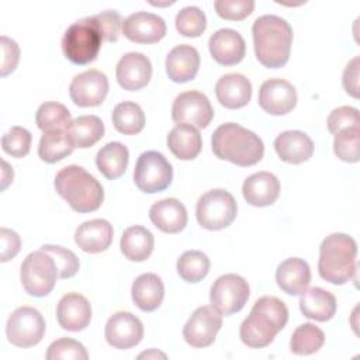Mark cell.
Listing matches in <instances>:
<instances>
[{
	"instance_id": "cell-7",
	"label": "cell",
	"mask_w": 360,
	"mask_h": 360,
	"mask_svg": "<svg viewBox=\"0 0 360 360\" xmlns=\"http://www.w3.org/2000/svg\"><path fill=\"white\" fill-rule=\"evenodd\" d=\"M20 278L27 294L38 298L48 295L59 278L55 259L42 249L31 252L21 264Z\"/></svg>"
},
{
	"instance_id": "cell-12",
	"label": "cell",
	"mask_w": 360,
	"mask_h": 360,
	"mask_svg": "<svg viewBox=\"0 0 360 360\" xmlns=\"http://www.w3.org/2000/svg\"><path fill=\"white\" fill-rule=\"evenodd\" d=\"M172 118L176 124H188L197 129L207 128L214 118L212 105L205 94L197 90L180 93L172 105Z\"/></svg>"
},
{
	"instance_id": "cell-32",
	"label": "cell",
	"mask_w": 360,
	"mask_h": 360,
	"mask_svg": "<svg viewBox=\"0 0 360 360\" xmlns=\"http://www.w3.org/2000/svg\"><path fill=\"white\" fill-rule=\"evenodd\" d=\"M128 160V148L121 142H108L96 155L97 169L108 180L121 177L127 170Z\"/></svg>"
},
{
	"instance_id": "cell-43",
	"label": "cell",
	"mask_w": 360,
	"mask_h": 360,
	"mask_svg": "<svg viewBox=\"0 0 360 360\" xmlns=\"http://www.w3.org/2000/svg\"><path fill=\"white\" fill-rule=\"evenodd\" d=\"M41 249L48 252L55 259L59 271V278H70L79 271L80 263L77 256L72 250L56 245H42Z\"/></svg>"
},
{
	"instance_id": "cell-1",
	"label": "cell",
	"mask_w": 360,
	"mask_h": 360,
	"mask_svg": "<svg viewBox=\"0 0 360 360\" xmlns=\"http://www.w3.org/2000/svg\"><path fill=\"white\" fill-rule=\"evenodd\" d=\"M253 48L257 60L269 69H278L290 59L292 28L281 17L264 14L252 27Z\"/></svg>"
},
{
	"instance_id": "cell-11",
	"label": "cell",
	"mask_w": 360,
	"mask_h": 360,
	"mask_svg": "<svg viewBox=\"0 0 360 360\" xmlns=\"http://www.w3.org/2000/svg\"><path fill=\"white\" fill-rule=\"evenodd\" d=\"M250 288L239 274H224L218 277L210 290V302L221 315L239 312L248 302Z\"/></svg>"
},
{
	"instance_id": "cell-48",
	"label": "cell",
	"mask_w": 360,
	"mask_h": 360,
	"mask_svg": "<svg viewBox=\"0 0 360 360\" xmlns=\"http://www.w3.org/2000/svg\"><path fill=\"white\" fill-rule=\"evenodd\" d=\"M0 240H1L0 262L6 263V262L11 260L13 257H15V255L20 252L21 239L15 231L3 226L0 229Z\"/></svg>"
},
{
	"instance_id": "cell-10",
	"label": "cell",
	"mask_w": 360,
	"mask_h": 360,
	"mask_svg": "<svg viewBox=\"0 0 360 360\" xmlns=\"http://www.w3.org/2000/svg\"><path fill=\"white\" fill-rule=\"evenodd\" d=\"M46 323L41 312L32 307H20L11 312L6 323L7 340L17 347H32L45 335Z\"/></svg>"
},
{
	"instance_id": "cell-5",
	"label": "cell",
	"mask_w": 360,
	"mask_h": 360,
	"mask_svg": "<svg viewBox=\"0 0 360 360\" xmlns=\"http://www.w3.org/2000/svg\"><path fill=\"white\" fill-rule=\"evenodd\" d=\"M357 243L346 233H330L319 246L318 273L325 281L342 285L357 271Z\"/></svg>"
},
{
	"instance_id": "cell-45",
	"label": "cell",
	"mask_w": 360,
	"mask_h": 360,
	"mask_svg": "<svg viewBox=\"0 0 360 360\" xmlns=\"http://www.w3.org/2000/svg\"><path fill=\"white\" fill-rule=\"evenodd\" d=\"M328 129L330 134H336L340 129L350 128V127H357L360 125V117H359V110L350 105H342L330 111L328 117Z\"/></svg>"
},
{
	"instance_id": "cell-47",
	"label": "cell",
	"mask_w": 360,
	"mask_h": 360,
	"mask_svg": "<svg viewBox=\"0 0 360 360\" xmlns=\"http://www.w3.org/2000/svg\"><path fill=\"white\" fill-rule=\"evenodd\" d=\"M0 45H1V77H6L11 72L15 70L18 60H20V48L17 42L6 35L0 38Z\"/></svg>"
},
{
	"instance_id": "cell-30",
	"label": "cell",
	"mask_w": 360,
	"mask_h": 360,
	"mask_svg": "<svg viewBox=\"0 0 360 360\" xmlns=\"http://www.w3.org/2000/svg\"><path fill=\"white\" fill-rule=\"evenodd\" d=\"M167 148L180 160L195 159L202 148V139L197 128L188 124H177L167 134Z\"/></svg>"
},
{
	"instance_id": "cell-26",
	"label": "cell",
	"mask_w": 360,
	"mask_h": 360,
	"mask_svg": "<svg viewBox=\"0 0 360 360\" xmlns=\"http://www.w3.org/2000/svg\"><path fill=\"white\" fill-rule=\"evenodd\" d=\"M276 281L280 290L288 295L302 294L311 283V269L304 259L288 257L276 270Z\"/></svg>"
},
{
	"instance_id": "cell-42",
	"label": "cell",
	"mask_w": 360,
	"mask_h": 360,
	"mask_svg": "<svg viewBox=\"0 0 360 360\" xmlns=\"http://www.w3.org/2000/svg\"><path fill=\"white\" fill-rule=\"evenodd\" d=\"M45 357L48 360H87L89 354L80 342L60 338L49 345Z\"/></svg>"
},
{
	"instance_id": "cell-18",
	"label": "cell",
	"mask_w": 360,
	"mask_h": 360,
	"mask_svg": "<svg viewBox=\"0 0 360 360\" xmlns=\"http://www.w3.org/2000/svg\"><path fill=\"white\" fill-rule=\"evenodd\" d=\"M115 76L124 90H141L150 82L152 63L149 58L141 52H128L118 60Z\"/></svg>"
},
{
	"instance_id": "cell-39",
	"label": "cell",
	"mask_w": 360,
	"mask_h": 360,
	"mask_svg": "<svg viewBox=\"0 0 360 360\" xmlns=\"http://www.w3.org/2000/svg\"><path fill=\"white\" fill-rule=\"evenodd\" d=\"M333 152L346 163H357L360 159V125L336 132L333 139Z\"/></svg>"
},
{
	"instance_id": "cell-13",
	"label": "cell",
	"mask_w": 360,
	"mask_h": 360,
	"mask_svg": "<svg viewBox=\"0 0 360 360\" xmlns=\"http://www.w3.org/2000/svg\"><path fill=\"white\" fill-rule=\"evenodd\" d=\"M222 326V315L211 305L198 307L183 328L184 340L195 349L208 347L214 343Z\"/></svg>"
},
{
	"instance_id": "cell-31",
	"label": "cell",
	"mask_w": 360,
	"mask_h": 360,
	"mask_svg": "<svg viewBox=\"0 0 360 360\" xmlns=\"http://www.w3.org/2000/svg\"><path fill=\"white\" fill-rule=\"evenodd\" d=\"M120 248L122 255L131 262L146 260L155 248V238L149 229L141 225H134L122 232Z\"/></svg>"
},
{
	"instance_id": "cell-16",
	"label": "cell",
	"mask_w": 360,
	"mask_h": 360,
	"mask_svg": "<svg viewBox=\"0 0 360 360\" xmlns=\"http://www.w3.org/2000/svg\"><path fill=\"white\" fill-rule=\"evenodd\" d=\"M259 105L270 115H284L297 105V90L284 79H269L259 89Z\"/></svg>"
},
{
	"instance_id": "cell-40",
	"label": "cell",
	"mask_w": 360,
	"mask_h": 360,
	"mask_svg": "<svg viewBox=\"0 0 360 360\" xmlns=\"http://www.w3.org/2000/svg\"><path fill=\"white\" fill-rule=\"evenodd\" d=\"M176 30L188 38L200 37L207 28V17L204 11L195 6L181 8L174 20Z\"/></svg>"
},
{
	"instance_id": "cell-4",
	"label": "cell",
	"mask_w": 360,
	"mask_h": 360,
	"mask_svg": "<svg viewBox=\"0 0 360 360\" xmlns=\"http://www.w3.org/2000/svg\"><path fill=\"white\" fill-rule=\"evenodd\" d=\"M53 184L56 193L76 212H93L97 211L103 204V186L82 166L69 165L60 169Z\"/></svg>"
},
{
	"instance_id": "cell-37",
	"label": "cell",
	"mask_w": 360,
	"mask_h": 360,
	"mask_svg": "<svg viewBox=\"0 0 360 360\" xmlns=\"http://www.w3.org/2000/svg\"><path fill=\"white\" fill-rule=\"evenodd\" d=\"M72 121L73 120L68 107L58 101H46L41 104L35 114L37 127L44 132L52 129L68 131Z\"/></svg>"
},
{
	"instance_id": "cell-29",
	"label": "cell",
	"mask_w": 360,
	"mask_h": 360,
	"mask_svg": "<svg viewBox=\"0 0 360 360\" xmlns=\"http://www.w3.org/2000/svg\"><path fill=\"white\" fill-rule=\"evenodd\" d=\"M300 295V309L308 319L326 322L335 316L338 307L336 298L328 290L312 287Z\"/></svg>"
},
{
	"instance_id": "cell-44",
	"label": "cell",
	"mask_w": 360,
	"mask_h": 360,
	"mask_svg": "<svg viewBox=\"0 0 360 360\" xmlns=\"http://www.w3.org/2000/svg\"><path fill=\"white\" fill-rule=\"evenodd\" d=\"M214 8L217 14L229 21H240L249 17L255 10L253 0H215Z\"/></svg>"
},
{
	"instance_id": "cell-9",
	"label": "cell",
	"mask_w": 360,
	"mask_h": 360,
	"mask_svg": "<svg viewBox=\"0 0 360 360\" xmlns=\"http://www.w3.org/2000/svg\"><path fill=\"white\" fill-rule=\"evenodd\" d=\"M172 165L160 152L146 150L139 155L134 169V183L142 193L163 191L172 184Z\"/></svg>"
},
{
	"instance_id": "cell-27",
	"label": "cell",
	"mask_w": 360,
	"mask_h": 360,
	"mask_svg": "<svg viewBox=\"0 0 360 360\" xmlns=\"http://www.w3.org/2000/svg\"><path fill=\"white\" fill-rule=\"evenodd\" d=\"M149 218L162 232L179 233L187 225V210L177 198H165L149 208Z\"/></svg>"
},
{
	"instance_id": "cell-15",
	"label": "cell",
	"mask_w": 360,
	"mask_h": 360,
	"mask_svg": "<svg viewBox=\"0 0 360 360\" xmlns=\"http://www.w3.org/2000/svg\"><path fill=\"white\" fill-rule=\"evenodd\" d=\"M104 336L110 346L127 350L136 346L143 338V325L131 312L120 311L112 314L104 328Z\"/></svg>"
},
{
	"instance_id": "cell-24",
	"label": "cell",
	"mask_w": 360,
	"mask_h": 360,
	"mask_svg": "<svg viewBox=\"0 0 360 360\" xmlns=\"http://www.w3.org/2000/svg\"><path fill=\"white\" fill-rule=\"evenodd\" d=\"M200 69L198 51L187 44L174 46L166 56V73L174 83H186L195 77Z\"/></svg>"
},
{
	"instance_id": "cell-38",
	"label": "cell",
	"mask_w": 360,
	"mask_h": 360,
	"mask_svg": "<svg viewBox=\"0 0 360 360\" xmlns=\"http://www.w3.org/2000/svg\"><path fill=\"white\" fill-rule=\"evenodd\" d=\"M211 262L205 253L201 250H187L177 259L176 270L184 281L198 283L208 274Z\"/></svg>"
},
{
	"instance_id": "cell-36",
	"label": "cell",
	"mask_w": 360,
	"mask_h": 360,
	"mask_svg": "<svg viewBox=\"0 0 360 360\" xmlns=\"http://www.w3.org/2000/svg\"><path fill=\"white\" fill-rule=\"evenodd\" d=\"M325 343V333L314 323H302L295 328L290 339V349L297 356L316 353Z\"/></svg>"
},
{
	"instance_id": "cell-19",
	"label": "cell",
	"mask_w": 360,
	"mask_h": 360,
	"mask_svg": "<svg viewBox=\"0 0 360 360\" xmlns=\"http://www.w3.org/2000/svg\"><path fill=\"white\" fill-rule=\"evenodd\" d=\"M208 49L217 63L233 66L245 58L246 44L238 31L232 28H221L210 37Z\"/></svg>"
},
{
	"instance_id": "cell-20",
	"label": "cell",
	"mask_w": 360,
	"mask_h": 360,
	"mask_svg": "<svg viewBox=\"0 0 360 360\" xmlns=\"http://www.w3.org/2000/svg\"><path fill=\"white\" fill-rule=\"evenodd\" d=\"M58 323L69 332L86 329L91 319V307L89 300L77 292L65 294L56 307Z\"/></svg>"
},
{
	"instance_id": "cell-21",
	"label": "cell",
	"mask_w": 360,
	"mask_h": 360,
	"mask_svg": "<svg viewBox=\"0 0 360 360\" xmlns=\"http://www.w3.org/2000/svg\"><path fill=\"white\" fill-rule=\"evenodd\" d=\"M112 225L103 218L83 222L76 228L75 242L86 253H100L110 248L112 242Z\"/></svg>"
},
{
	"instance_id": "cell-51",
	"label": "cell",
	"mask_w": 360,
	"mask_h": 360,
	"mask_svg": "<svg viewBox=\"0 0 360 360\" xmlns=\"http://www.w3.org/2000/svg\"><path fill=\"white\" fill-rule=\"evenodd\" d=\"M159 357L166 359V354L156 350V349H149V350H146V352H143L138 356V359H159Z\"/></svg>"
},
{
	"instance_id": "cell-35",
	"label": "cell",
	"mask_w": 360,
	"mask_h": 360,
	"mask_svg": "<svg viewBox=\"0 0 360 360\" xmlns=\"http://www.w3.org/2000/svg\"><path fill=\"white\" fill-rule=\"evenodd\" d=\"M114 128L124 135H136L145 127V114L134 101L118 103L111 114Z\"/></svg>"
},
{
	"instance_id": "cell-17",
	"label": "cell",
	"mask_w": 360,
	"mask_h": 360,
	"mask_svg": "<svg viewBox=\"0 0 360 360\" xmlns=\"http://www.w3.org/2000/svg\"><path fill=\"white\" fill-rule=\"evenodd\" d=\"M122 34L136 44L159 42L167 31L165 20L153 13L138 11L122 21Z\"/></svg>"
},
{
	"instance_id": "cell-49",
	"label": "cell",
	"mask_w": 360,
	"mask_h": 360,
	"mask_svg": "<svg viewBox=\"0 0 360 360\" xmlns=\"http://www.w3.org/2000/svg\"><path fill=\"white\" fill-rule=\"evenodd\" d=\"M359 72H360V56H354L345 68L343 72V87L346 93L354 98H359Z\"/></svg>"
},
{
	"instance_id": "cell-33",
	"label": "cell",
	"mask_w": 360,
	"mask_h": 360,
	"mask_svg": "<svg viewBox=\"0 0 360 360\" xmlns=\"http://www.w3.org/2000/svg\"><path fill=\"white\" fill-rule=\"evenodd\" d=\"M68 134L75 148H91L104 136V124L97 115H80L72 121Z\"/></svg>"
},
{
	"instance_id": "cell-41",
	"label": "cell",
	"mask_w": 360,
	"mask_h": 360,
	"mask_svg": "<svg viewBox=\"0 0 360 360\" xmlns=\"http://www.w3.org/2000/svg\"><path fill=\"white\" fill-rule=\"evenodd\" d=\"M32 135L22 127H11L1 138L3 150L13 158H24L31 149Z\"/></svg>"
},
{
	"instance_id": "cell-3",
	"label": "cell",
	"mask_w": 360,
	"mask_h": 360,
	"mask_svg": "<svg viewBox=\"0 0 360 360\" xmlns=\"http://www.w3.org/2000/svg\"><path fill=\"white\" fill-rule=\"evenodd\" d=\"M211 146L218 159L242 167L256 165L264 155V145L259 135L235 122L219 125L212 134Z\"/></svg>"
},
{
	"instance_id": "cell-50",
	"label": "cell",
	"mask_w": 360,
	"mask_h": 360,
	"mask_svg": "<svg viewBox=\"0 0 360 360\" xmlns=\"http://www.w3.org/2000/svg\"><path fill=\"white\" fill-rule=\"evenodd\" d=\"M1 166H3V169H1V191H4L8 187V184L13 181L14 172H13V167L6 160L1 162Z\"/></svg>"
},
{
	"instance_id": "cell-22",
	"label": "cell",
	"mask_w": 360,
	"mask_h": 360,
	"mask_svg": "<svg viewBox=\"0 0 360 360\" xmlns=\"http://www.w3.org/2000/svg\"><path fill=\"white\" fill-rule=\"evenodd\" d=\"M274 149L278 158L290 165H300L312 158L314 142L302 131H284L274 139Z\"/></svg>"
},
{
	"instance_id": "cell-25",
	"label": "cell",
	"mask_w": 360,
	"mask_h": 360,
	"mask_svg": "<svg viewBox=\"0 0 360 360\" xmlns=\"http://www.w3.org/2000/svg\"><path fill=\"white\" fill-rule=\"evenodd\" d=\"M215 96L225 108H242L250 101L252 83L240 73L224 75L215 84Z\"/></svg>"
},
{
	"instance_id": "cell-8",
	"label": "cell",
	"mask_w": 360,
	"mask_h": 360,
	"mask_svg": "<svg viewBox=\"0 0 360 360\" xmlns=\"http://www.w3.org/2000/svg\"><path fill=\"white\" fill-rule=\"evenodd\" d=\"M238 214L233 195L222 188H214L202 194L195 207L198 224L208 231H219L229 226Z\"/></svg>"
},
{
	"instance_id": "cell-28",
	"label": "cell",
	"mask_w": 360,
	"mask_h": 360,
	"mask_svg": "<svg viewBox=\"0 0 360 360\" xmlns=\"http://www.w3.org/2000/svg\"><path fill=\"white\" fill-rule=\"evenodd\" d=\"M131 297L135 305L145 312L158 309L165 297L162 278L155 273H143L138 276L132 283Z\"/></svg>"
},
{
	"instance_id": "cell-23",
	"label": "cell",
	"mask_w": 360,
	"mask_h": 360,
	"mask_svg": "<svg viewBox=\"0 0 360 360\" xmlns=\"http://www.w3.org/2000/svg\"><path fill=\"white\" fill-rule=\"evenodd\" d=\"M242 194L248 204L253 207H267L278 198L280 181L270 172H257L243 181Z\"/></svg>"
},
{
	"instance_id": "cell-34",
	"label": "cell",
	"mask_w": 360,
	"mask_h": 360,
	"mask_svg": "<svg viewBox=\"0 0 360 360\" xmlns=\"http://www.w3.org/2000/svg\"><path fill=\"white\" fill-rule=\"evenodd\" d=\"M75 145L65 129L45 131L39 139L38 156L46 163H56L69 156Z\"/></svg>"
},
{
	"instance_id": "cell-52",
	"label": "cell",
	"mask_w": 360,
	"mask_h": 360,
	"mask_svg": "<svg viewBox=\"0 0 360 360\" xmlns=\"http://www.w3.org/2000/svg\"><path fill=\"white\" fill-rule=\"evenodd\" d=\"M150 4H152V6H170V4H173V3H169V1H167V3H153V1H150Z\"/></svg>"
},
{
	"instance_id": "cell-6",
	"label": "cell",
	"mask_w": 360,
	"mask_h": 360,
	"mask_svg": "<svg viewBox=\"0 0 360 360\" xmlns=\"http://www.w3.org/2000/svg\"><path fill=\"white\" fill-rule=\"evenodd\" d=\"M103 39L101 28L94 15L84 17L68 27L62 38V51L72 63L87 65L97 59Z\"/></svg>"
},
{
	"instance_id": "cell-14",
	"label": "cell",
	"mask_w": 360,
	"mask_h": 360,
	"mask_svg": "<svg viewBox=\"0 0 360 360\" xmlns=\"http://www.w3.org/2000/svg\"><path fill=\"white\" fill-rule=\"evenodd\" d=\"M107 76L96 69L86 70L73 77L69 86V96L77 107H97L108 93Z\"/></svg>"
},
{
	"instance_id": "cell-2",
	"label": "cell",
	"mask_w": 360,
	"mask_h": 360,
	"mask_svg": "<svg viewBox=\"0 0 360 360\" xmlns=\"http://www.w3.org/2000/svg\"><path fill=\"white\" fill-rule=\"evenodd\" d=\"M288 309L277 297H260L248 318L239 328V338L248 347L262 349L269 346L276 335L287 325Z\"/></svg>"
},
{
	"instance_id": "cell-46",
	"label": "cell",
	"mask_w": 360,
	"mask_h": 360,
	"mask_svg": "<svg viewBox=\"0 0 360 360\" xmlns=\"http://www.w3.org/2000/svg\"><path fill=\"white\" fill-rule=\"evenodd\" d=\"M94 18L97 20V22L101 28L104 41L115 42L120 37V31L122 30L121 15L114 10H107V11H101V13L96 14Z\"/></svg>"
}]
</instances>
